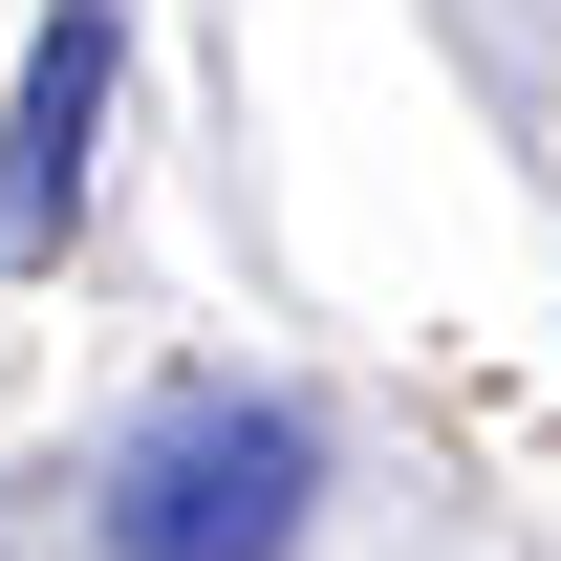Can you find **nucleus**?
I'll list each match as a JSON object with an SVG mask.
<instances>
[{"label":"nucleus","mask_w":561,"mask_h":561,"mask_svg":"<svg viewBox=\"0 0 561 561\" xmlns=\"http://www.w3.org/2000/svg\"><path fill=\"white\" fill-rule=\"evenodd\" d=\"M324 518V432L280 389H173L108 454V561H302Z\"/></svg>","instance_id":"f257e3e1"},{"label":"nucleus","mask_w":561,"mask_h":561,"mask_svg":"<svg viewBox=\"0 0 561 561\" xmlns=\"http://www.w3.org/2000/svg\"><path fill=\"white\" fill-rule=\"evenodd\" d=\"M108 0H44V44H22V108H0V260H66L87 216V130H108Z\"/></svg>","instance_id":"f03ea898"}]
</instances>
